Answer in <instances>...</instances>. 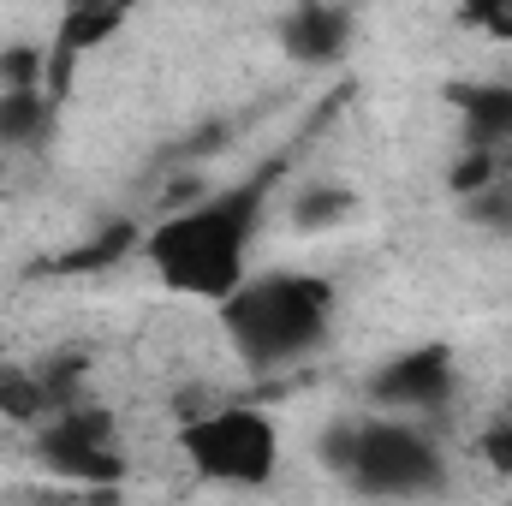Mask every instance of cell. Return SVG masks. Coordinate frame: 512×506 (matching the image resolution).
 <instances>
[{"mask_svg": "<svg viewBox=\"0 0 512 506\" xmlns=\"http://www.w3.org/2000/svg\"><path fill=\"white\" fill-rule=\"evenodd\" d=\"M280 185V161L256 167L245 179L161 215L143 239V256L155 268V280L173 298H203V304H227L245 280H251V251L268 227V203Z\"/></svg>", "mask_w": 512, "mask_h": 506, "instance_id": "1", "label": "cell"}, {"mask_svg": "<svg viewBox=\"0 0 512 506\" xmlns=\"http://www.w3.org/2000/svg\"><path fill=\"white\" fill-rule=\"evenodd\" d=\"M334 310H340V292L328 274L256 268L227 304H215V322L251 376H280V370H298L304 358H316L328 346Z\"/></svg>", "mask_w": 512, "mask_h": 506, "instance_id": "2", "label": "cell"}, {"mask_svg": "<svg viewBox=\"0 0 512 506\" xmlns=\"http://www.w3.org/2000/svg\"><path fill=\"white\" fill-rule=\"evenodd\" d=\"M322 471L376 506H405V501H429L447 489V453L435 441L429 423H405V417H334L316 441Z\"/></svg>", "mask_w": 512, "mask_h": 506, "instance_id": "3", "label": "cell"}, {"mask_svg": "<svg viewBox=\"0 0 512 506\" xmlns=\"http://www.w3.org/2000/svg\"><path fill=\"white\" fill-rule=\"evenodd\" d=\"M179 453L209 489H268L280 477V423L262 405H215L179 429Z\"/></svg>", "mask_w": 512, "mask_h": 506, "instance_id": "4", "label": "cell"}, {"mask_svg": "<svg viewBox=\"0 0 512 506\" xmlns=\"http://www.w3.org/2000/svg\"><path fill=\"white\" fill-rule=\"evenodd\" d=\"M30 453H36V465H42L48 477H60V483H90V489H114L131 471L120 417H114L108 405H90V399L54 411L48 423H36Z\"/></svg>", "mask_w": 512, "mask_h": 506, "instance_id": "5", "label": "cell"}, {"mask_svg": "<svg viewBox=\"0 0 512 506\" xmlns=\"http://www.w3.org/2000/svg\"><path fill=\"white\" fill-rule=\"evenodd\" d=\"M459 393V352L447 340H417V346H399L393 358H382L370 381H364V399L370 411L382 417H405V423H429L453 405Z\"/></svg>", "mask_w": 512, "mask_h": 506, "instance_id": "6", "label": "cell"}, {"mask_svg": "<svg viewBox=\"0 0 512 506\" xmlns=\"http://www.w3.org/2000/svg\"><path fill=\"white\" fill-rule=\"evenodd\" d=\"M274 42L298 66H340L346 48L358 42V12L352 6H328V0H304V6L274 18Z\"/></svg>", "mask_w": 512, "mask_h": 506, "instance_id": "7", "label": "cell"}, {"mask_svg": "<svg viewBox=\"0 0 512 506\" xmlns=\"http://www.w3.org/2000/svg\"><path fill=\"white\" fill-rule=\"evenodd\" d=\"M447 102L465 126V155L512 173V84H447Z\"/></svg>", "mask_w": 512, "mask_h": 506, "instance_id": "8", "label": "cell"}, {"mask_svg": "<svg viewBox=\"0 0 512 506\" xmlns=\"http://www.w3.org/2000/svg\"><path fill=\"white\" fill-rule=\"evenodd\" d=\"M126 6H72L66 18H60V30H54V48H48V96L54 102H66V90H72V66L90 54V48H102V42H114L120 30H126Z\"/></svg>", "mask_w": 512, "mask_h": 506, "instance_id": "9", "label": "cell"}, {"mask_svg": "<svg viewBox=\"0 0 512 506\" xmlns=\"http://www.w3.org/2000/svg\"><path fill=\"white\" fill-rule=\"evenodd\" d=\"M60 108L48 96V84H18V90H0V149H42L54 126H60Z\"/></svg>", "mask_w": 512, "mask_h": 506, "instance_id": "10", "label": "cell"}, {"mask_svg": "<svg viewBox=\"0 0 512 506\" xmlns=\"http://www.w3.org/2000/svg\"><path fill=\"white\" fill-rule=\"evenodd\" d=\"M459 215L489 239H512V179H495V185L459 197Z\"/></svg>", "mask_w": 512, "mask_h": 506, "instance_id": "11", "label": "cell"}, {"mask_svg": "<svg viewBox=\"0 0 512 506\" xmlns=\"http://www.w3.org/2000/svg\"><path fill=\"white\" fill-rule=\"evenodd\" d=\"M352 209H358L352 191H340V185H310V191H298L292 221H298L304 233H316V227H328V221H340V215H352Z\"/></svg>", "mask_w": 512, "mask_h": 506, "instance_id": "12", "label": "cell"}, {"mask_svg": "<svg viewBox=\"0 0 512 506\" xmlns=\"http://www.w3.org/2000/svg\"><path fill=\"white\" fill-rule=\"evenodd\" d=\"M477 453H483V465H489L495 477H512V411H501V417L477 435Z\"/></svg>", "mask_w": 512, "mask_h": 506, "instance_id": "13", "label": "cell"}, {"mask_svg": "<svg viewBox=\"0 0 512 506\" xmlns=\"http://www.w3.org/2000/svg\"><path fill=\"white\" fill-rule=\"evenodd\" d=\"M459 18H465L471 30L495 36V42H512V0H495V6H465Z\"/></svg>", "mask_w": 512, "mask_h": 506, "instance_id": "14", "label": "cell"}]
</instances>
